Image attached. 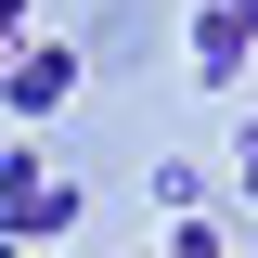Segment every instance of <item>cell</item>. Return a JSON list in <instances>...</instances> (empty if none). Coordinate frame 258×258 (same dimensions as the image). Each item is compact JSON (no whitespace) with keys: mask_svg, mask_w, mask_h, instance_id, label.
<instances>
[{"mask_svg":"<svg viewBox=\"0 0 258 258\" xmlns=\"http://www.w3.org/2000/svg\"><path fill=\"white\" fill-rule=\"evenodd\" d=\"M142 258H168V245H142Z\"/></svg>","mask_w":258,"mask_h":258,"instance_id":"9c48e42d","label":"cell"},{"mask_svg":"<svg viewBox=\"0 0 258 258\" xmlns=\"http://www.w3.org/2000/svg\"><path fill=\"white\" fill-rule=\"evenodd\" d=\"M194 194H207V168H194V155H155V207H168V220H194Z\"/></svg>","mask_w":258,"mask_h":258,"instance_id":"277c9868","label":"cell"},{"mask_svg":"<svg viewBox=\"0 0 258 258\" xmlns=\"http://www.w3.org/2000/svg\"><path fill=\"white\" fill-rule=\"evenodd\" d=\"M0 258H26V245H13V232H0Z\"/></svg>","mask_w":258,"mask_h":258,"instance_id":"52a82bcc","label":"cell"},{"mask_svg":"<svg viewBox=\"0 0 258 258\" xmlns=\"http://www.w3.org/2000/svg\"><path fill=\"white\" fill-rule=\"evenodd\" d=\"M52 258H64V245H52Z\"/></svg>","mask_w":258,"mask_h":258,"instance_id":"30bf717a","label":"cell"},{"mask_svg":"<svg viewBox=\"0 0 258 258\" xmlns=\"http://www.w3.org/2000/svg\"><path fill=\"white\" fill-rule=\"evenodd\" d=\"M0 232H13V245H64V232H78V181H64L52 155H26V142L0 155Z\"/></svg>","mask_w":258,"mask_h":258,"instance_id":"6da1fadb","label":"cell"},{"mask_svg":"<svg viewBox=\"0 0 258 258\" xmlns=\"http://www.w3.org/2000/svg\"><path fill=\"white\" fill-rule=\"evenodd\" d=\"M232 181H245V194H258V129H245V155H232Z\"/></svg>","mask_w":258,"mask_h":258,"instance_id":"5b68a950","label":"cell"},{"mask_svg":"<svg viewBox=\"0 0 258 258\" xmlns=\"http://www.w3.org/2000/svg\"><path fill=\"white\" fill-rule=\"evenodd\" d=\"M181 52H194V91H245V78H258V26H245V13H220V0L181 26Z\"/></svg>","mask_w":258,"mask_h":258,"instance_id":"7a4b0ae2","label":"cell"},{"mask_svg":"<svg viewBox=\"0 0 258 258\" xmlns=\"http://www.w3.org/2000/svg\"><path fill=\"white\" fill-rule=\"evenodd\" d=\"M0 78H13V52H0Z\"/></svg>","mask_w":258,"mask_h":258,"instance_id":"ba28073f","label":"cell"},{"mask_svg":"<svg viewBox=\"0 0 258 258\" xmlns=\"http://www.w3.org/2000/svg\"><path fill=\"white\" fill-rule=\"evenodd\" d=\"M220 13H245V26H258V0H220Z\"/></svg>","mask_w":258,"mask_h":258,"instance_id":"8992f818","label":"cell"},{"mask_svg":"<svg viewBox=\"0 0 258 258\" xmlns=\"http://www.w3.org/2000/svg\"><path fill=\"white\" fill-rule=\"evenodd\" d=\"M64 91H78V39H13V78H0V103L13 116H64Z\"/></svg>","mask_w":258,"mask_h":258,"instance_id":"3957f363","label":"cell"}]
</instances>
